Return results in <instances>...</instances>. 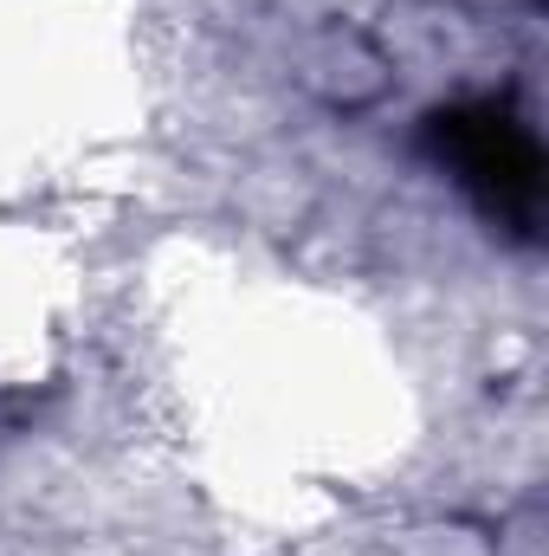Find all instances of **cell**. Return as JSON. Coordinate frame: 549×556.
Listing matches in <instances>:
<instances>
[{"mask_svg": "<svg viewBox=\"0 0 549 556\" xmlns=\"http://www.w3.org/2000/svg\"><path fill=\"white\" fill-rule=\"evenodd\" d=\"M426 149L478 194V207L518 233L537 227V201H544V155L537 137L498 104V98H472L452 104L426 124Z\"/></svg>", "mask_w": 549, "mask_h": 556, "instance_id": "1", "label": "cell"}]
</instances>
